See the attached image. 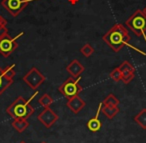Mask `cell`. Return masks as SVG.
<instances>
[{
    "mask_svg": "<svg viewBox=\"0 0 146 143\" xmlns=\"http://www.w3.org/2000/svg\"><path fill=\"white\" fill-rule=\"evenodd\" d=\"M37 119L41 124L44 125L46 128H50L57 120H58V115L50 108L47 107L44 108L38 115H37Z\"/></svg>",
    "mask_w": 146,
    "mask_h": 143,
    "instance_id": "8",
    "label": "cell"
},
{
    "mask_svg": "<svg viewBox=\"0 0 146 143\" xmlns=\"http://www.w3.org/2000/svg\"><path fill=\"white\" fill-rule=\"evenodd\" d=\"M28 126H29V122L26 119H14L12 121V127L19 133L25 131L28 128Z\"/></svg>",
    "mask_w": 146,
    "mask_h": 143,
    "instance_id": "14",
    "label": "cell"
},
{
    "mask_svg": "<svg viewBox=\"0 0 146 143\" xmlns=\"http://www.w3.org/2000/svg\"><path fill=\"white\" fill-rule=\"evenodd\" d=\"M8 35V29L6 25H0V39Z\"/></svg>",
    "mask_w": 146,
    "mask_h": 143,
    "instance_id": "22",
    "label": "cell"
},
{
    "mask_svg": "<svg viewBox=\"0 0 146 143\" xmlns=\"http://www.w3.org/2000/svg\"><path fill=\"white\" fill-rule=\"evenodd\" d=\"M22 34L23 32H21L20 34L15 37H11L9 35H6L5 37L0 39V54L4 57H8L17 48V46H18L17 39Z\"/></svg>",
    "mask_w": 146,
    "mask_h": 143,
    "instance_id": "6",
    "label": "cell"
},
{
    "mask_svg": "<svg viewBox=\"0 0 146 143\" xmlns=\"http://www.w3.org/2000/svg\"><path fill=\"white\" fill-rule=\"evenodd\" d=\"M134 121L143 130H146V108H143L138 114H136L134 116Z\"/></svg>",
    "mask_w": 146,
    "mask_h": 143,
    "instance_id": "16",
    "label": "cell"
},
{
    "mask_svg": "<svg viewBox=\"0 0 146 143\" xmlns=\"http://www.w3.org/2000/svg\"><path fill=\"white\" fill-rule=\"evenodd\" d=\"M19 143H26V142H25V141H20Z\"/></svg>",
    "mask_w": 146,
    "mask_h": 143,
    "instance_id": "25",
    "label": "cell"
},
{
    "mask_svg": "<svg viewBox=\"0 0 146 143\" xmlns=\"http://www.w3.org/2000/svg\"><path fill=\"white\" fill-rule=\"evenodd\" d=\"M118 67H119L122 73V81L125 84H128V83L131 82L134 79V76H135V68H134L133 65L129 61H123L120 64V66Z\"/></svg>",
    "mask_w": 146,
    "mask_h": 143,
    "instance_id": "9",
    "label": "cell"
},
{
    "mask_svg": "<svg viewBox=\"0 0 146 143\" xmlns=\"http://www.w3.org/2000/svg\"><path fill=\"white\" fill-rule=\"evenodd\" d=\"M7 114L13 119H27L34 112V108L31 106L30 100H26L19 96L6 108Z\"/></svg>",
    "mask_w": 146,
    "mask_h": 143,
    "instance_id": "2",
    "label": "cell"
},
{
    "mask_svg": "<svg viewBox=\"0 0 146 143\" xmlns=\"http://www.w3.org/2000/svg\"><path fill=\"white\" fill-rule=\"evenodd\" d=\"M103 106H110V107H117L119 105V100L118 98H116L115 95L109 94L102 102Z\"/></svg>",
    "mask_w": 146,
    "mask_h": 143,
    "instance_id": "17",
    "label": "cell"
},
{
    "mask_svg": "<svg viewBox=\"0 0 146 143\" xmlns=\"http://www.w3.org/2000/svg\"><path fill=\"white\" fill-rule=\"evenodd\" d=\"M87 128L89 129V131H91L93 133L99 132L102 128V123L100 121L99 117L94 116L92 118H90L87 122Z\"/></svg>",
    "mask_w": 146,
    "mask_h": 143,
    "instance_id": "12",
    "label": "cell"
},
{
    "mask_svg": "<svg viewBox=\"0 0 146 143\" xmlns=\"http://www.w3.org/2000/svg\"><path fill=\"white\" fill-rule=\"evenodd\" d=\"M30 0H2V6L12 15L17 17L19 13L27 6Z\"/></svg>",
    "mask_w": 146,
    "mask_h": 143,
    "instance_id": "7",
    "label": "cell"
},
{
    "mask_svg": "<svg viewBox=\"0 0 146 143\" xmlns=\"http://www.w3.org/2000/svg\"><path fill=\"white\" fill-rule=\"evenodd\" d=\"M6 24H7V20L0 15V25H6Z\"/></svg>",
    "mask_w": 146,
    "mask_h": 143,
    "instance_id": "23",
    "label": "cell"
},
{
    "mask_svg": "<svg viewBox=\"0 0 146 143\" xmlns=\"http://www.w3.org/2000/svg\"><path fill=\"white\" fill-rule=\"evenodd\" d=\"M119 108L117 107H110V106H103L102 105L101 112L103 113V115L105 117H107L108 119H113L116 115L119 113Z\"/></svg>",
    "mask_w": 146,
    "mask_h": 143,
    "instance_id": "15",
    "label": "cell"
},
{
    "mask_svg": "<svg viewBox=\"0 0 146 143\" xmlns=\"http://www.w3.org/2000/svg\"><path fill=\"white\" fill-rule=\"evenodd\" d=\"M79 80L80 77L74 78V77L70 76L58 87V91L66 99H70L77 96L82 90L81 85L79 84Z\"/></svg>",
    "mask_w": 146,
    "mask_h": 143,
    "instance_id": "4",
    "label": "cell"
},
{
    "mask_svg": "<svg viewBox=\"0 0 146 143\" xmlns=\"http://www.w3.org/2000/svg\"><path fill=\"white\" fill-rule=\"evenodd\" d=\"M22 79L32 90H36V89L46 80V77H45L36 67H32V68L23 76Z\"/></svg>",
    "mask_w": 146,
    "mask_h": 143,
    "instance_id": "5",
    "label": "cell"
},
{
    "mask_svg": "<svg viewBox=\"0 0 146 143\" xmlns=\"http://www.w3.org/2000/svg\"><path fill=\"white\" fill-rule=\"evenodd\" d=\"M54 102V100H53V98L50 96L49 94H47V93H45V94H43L42 96L39 98L38 100V103L41 105V106H43L44 108H47V107H50V105L52 104V103Z\"/></svg>",
    "mask_w": 146,
    "mask_h": 143,
    "instance_id": "18",
    "label": "cell"
},
{
    "mask_svg": "<svg viewBox=\"0 0 146 143\" xmlns=\"http://www.w3.org/2000/svg\"><path fill=\"white\" fill-rule=\"evenodd\" d=\"M80 53L85 57H90L94 53V48L91 44H84L83 46L80 48Z\"/></svg>",
    "mask_w": 146,
    "mask_h": 143,
    "instance_id": "19",
    "label": "cell"
},
{
    "mask_svg": "<svg viewBox=\"0 0 146 143\" xmlns=\"http://www.w3.org/2000/svg\"><path fill=\"white\" fill-rule=\"evenodd\" d=\"M40 143H47V142H45V141H42V142H40Z\"/></svg>",
    "mask_w": 146,
    "mask_h": 143,
    "instance_id": "26",
    "label": "cell"
},
{
    "mask_svg": "<svg viewBox=\"0 0 146 143\" xmlns=\"http://www.w3.org/2000/svg\"><path fill=\"white\" fill-rule=\"evenodd\" d=\"M103 41L109 45L113 52H119L124 46L128 45L130 36L122 24H116L107 31L102 37Z\"/></svg>",
    "mask_w": 146,
    "mask_h": 143,
    "instance_id": "1",
    "label": "cell"
},
{
    "mask_svg": "<svg viewBox=\"0 0 146 143\" xmlns=\"http://www.w3.org/2000/svg\"><path fill=\"white\" fill-rule=\"evenodd\" d=\"M13 83V79H9L3 73V69L0 68V96L4 93V91Z\"/></svg>",
    "mask_w": 146,
    "mask_h": 143,
    "instance_id": "13",
    "label": "cell"
},
{
    "mask_svg": "<svg viewBox=\"0 0 146 143\" xmlns=\"http://www.w3.org/2000/svg\"><path fill=\"white\" fill-rule=\"evenodd\" d=\"M110 78L113 81H115V82H118V81L122 80V73H121V70L119 69V67H116V68H114L113 70L110 72Z\"/></svg>",
    "mask_w": 146,
    "mask_h": 143,
    "instance_id": "20",
    "label": "cell"
},
{
    "mask_svg": "<svg viewBox=\"0 0 146 143\" xmlns=\"http://www.w3.org/2000/svg\"><path fill=\"white\" fill-rule=\"evenodd\" d=\"M66 71L70 74L71 77L78 78V77L81 76L82 73L85 71V68H84V66L77 60V59H74V60H72L66 66Z\"/></svg>",
    "mask_w": 146,
    "mask_h": 143,
    "instance_id": "11",
    "label": "cell"
},
{
    "mask_svg": "<svg viewBox=\"0 0 146 143\" xmlns=\"http://www.w3.org/2000/svg\"><path fill=\"white\" fill-rule=\"evenodd\" d=\"M85 105H86L85 101H84L79 95L73 97V98L67 99V102H66V106L68 107L74 114H78V113L85 107Z\"/></svg>",
    "mask_w": 146,
    "mask_h": 143,
    "instance_id": "10",
    "label": "cell"
},
{
    "mask_svg": "<svg viewBox=\"0 0 146 143\" xmlns=\"http://www.w3.org/2000/svg\"><path fill=\"white\" fill-rule=\"evenodd\" d=\"M142 12H143L144 14L146 15V6H145V7H144V8H143V10H142Z\"/></svg>",
    "mask_w": 146,
    "mask_h": 143,
    "instance_id": "24",
    "label": "cell"
},
{
    "mask_svg": "<svg viewBox=\"0 0 146 143\" xmlns=\"http://www.w3.org/2000/svg\"><path fill=\"white\" fill-rule=\"evenodd\" d=\"M14 67H15V65L12 64V65H10V66H7V67H5V68L3 69V73H4V75L7 77V78L13 79V77L15 76Z\"/></svg>",
    "mask_w": 146,
    "mask_h": 143,
    "instance_id": "21",
    "label": "cell"
},
{
    "mask_svg": "<svg viewBox=\"0 0 146 143\" xmlns=\"http://www.w3.org/2000/svg\"><path fill=\"white\" fill-rule=\"evenodd\" d=\"M125 24L136 36H143L146 40V15L142 10H136L125 21Z\"/></svg>",
    "mask_w": 146,
    "mask_h": 143,
    "instance_id": "3",
    "label": "cell"
}]
</instances>
